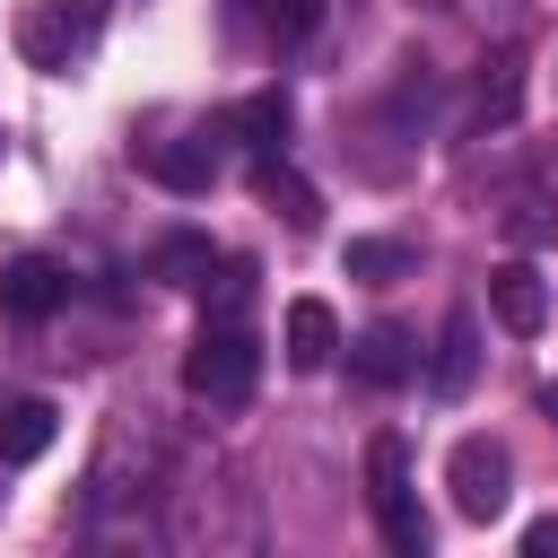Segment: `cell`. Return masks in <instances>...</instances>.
Wrapping results in <instances>:
<instances>
[{
	"label": "cell",
	"instance_id": "cell-3",
	"mask_svg": "<svg viewBox=\"0 0 558 558\" xmlns=\"http://www.w3.org/2000/svg\"><path fill=\"white\" fill-rule=\"evenodd\" d=\"M157 480H166V445L140 427V410H113V427H105V445H96V471H87V506L113 514V506H131V497L157 488Z\"/></svg>",
	"mask_w": 558,
	"mask_h": 558
},
{
	"label": "cell",
	"instance_id": "cell-7",
	"mask_svg": "<svg viewBox=\"0 0 558 558\" xmlns=\"http://www.w3.org/2000/svg\"><path fill=\"white\" fill-rule=\"evenodd\" d=\"M418 375V340L401 331V323H366L357 340H349V384H366V392H401Z\"/></svg>",
	"mask_w": 558,
	"mask_h": 558
},
{
	"label": "cell",
	"instance_id": "cell-19",
	"mask_svg": "<svg viewBox=\"0 0 558 558\" xmlns=\"http://www.w3.org/2000/svg\"><path fill=\"white\" fill-rule=\"evenodd\" d=\"M340 262H349V279H401L410 270V244L401 235H349Z\"/></svg>",
	"mask_w": 558,
	"mask_h": 558
},
{
	"label": "cell",
	"instance_id": "cell-22",
	"mask_svg": "<svg viewBox=\"0 0 558 558\" xmlns=\"http://www.w3.org/2000/svg\"><path fill=\"white\" fill-rule=\"evenodd\" d=\"M523 549H532V558H558V514H549V523H532V532H523Z\"/></svg>",
	"mask_w": 558,
	"mask_h": 558
},
{
	"label": "cell",
	"instance_id": "cell-16",
	"mask_svg": "<svg viewBox=\"0 0 558 558\" xmlns=\"http://www.w3.org/2000/svg\"><path fill=\"white\" fill-rule=\"evenodd\" d=\"M253 183H262V201H270V209H279L296 235H305V227H323V201H314V183H305V174H296L279 148L262 157V174H253Z\"/></svg>",
	"mask_w": 558,
	"mask_h": 558
},
{
	"label": "cell",
	"instance_id": "cell-23",
	"mask_svg": "<svg viewBox=\"0 0 558 558\" xmlns=\"http://www.w3.org/2000/svg\"><path fill=\"white\" fill-rule=\"evenodd\" d=\"M541 410H549V418H558V384H549V392H541Z\"/></svg>",
	"mask_w": 558,
	"mask_h": 558
},
{
	"label": "cell",
	"instance_id": "cell-1",
	"mask_svg": "<svg viewBox=\"0 0 558 558\" xmlns=\"http://www.w3.org/2000/svg\"><path fill=\"white\" fill-rule=\"evenodd\" d=\"M157 532H166V549H183V558H244V549H262V506H253V488L227 471V462H166V480H157Z\"/></svg>",
	"mask_w": 558,
	"mask_h": 558
},
{
	"label": "cell",
	"instance_id": "cell-15",
	"mask_svg": "<svg viewBox=\"0 0 558 558\" xmlns=\"http://www.w3.org/2000/svg\"><path fill=\"white\" fill-rule=\"evenodd\" d=\"M52 436H61V410L52 401H9L0 410V462H35V453H52Z\"/></svg>",
	"mask_w": 558,
	"mask_h": 558
},
{
	"label": "cell",
	"instance_id": "cell-10",
	"mask_svg": "<svg viewBox=\"0 0 558 558\" xmlns=\"http://www.w3.org/2000/svg\"><path fill=\"white\" fill-rule=\"evenodd\" d=\"M488 314H497L514 340H532V331L549 323V288H541V270H532V262H497V270H488Z\"/></svg>",
	"mask_w": 558,
	"mask_h": 558
},
{
	"label": "cell",
	"instance_id": "cell-6",
	"mask_svg": "<svg viewBox=\"0 0 558 558\" xmlns=\"http://www.w3.org/2000/svg\"><path fill=\"white\" fill-rule=\"evenodd\" d=\"M445 488H453V506H462L471 523H488V514H506V497H514V453H506L497 436H462L453 462H445Z\"/></svg>",
	"mask_w": 558,
	"mask_h": 558
},
{
	"label": "cell",
	"instance_id": "cell-9",
	"mask_svg": "<svg viewBox=\"0 0 558 558\" xmlns=\"http://www.w3.org/2000/svg\"><path fill=\"white\" fill-rule=\"evenodd\" d=\"M514 105H523V52H497V61L471 78L462 131H471V140H488V131H506V122H514Z\"/></svg>",
	"mask_w": 558,
	"mask_h": 558
},
{
	"label": "cell",
	"instance_id": "cell-18",
	"mask_svg": "<svg viewBox=\"0 0 558 558\" xmlns=\"http://www.w3.org/2000/svg\"><path fill=\"white\" fill-rule=\"evenodd\" d=\"M148 270H157V279H174V288H201V279L218 270V253H209L201 235H166V244L148 253Z\"/></svg>",
	"mask_w": 558,
	"mask_h": 558
},
{
	"label": "cell",
	"instance_id": "cell-12",
	"mask_svg": "<svg viewBox=\"0 0 558 558\" xmlns=\"http://www.w3.org/2000/svg\"><path fill=\"white\" fill-rule=\"evenodd\" d=\"M471 375H480V314H445V331H436V357H427V384L445 392V401H462L471 392Z\"/></svg>",
	"mask_w": 558,
	"mask_h": 558
},
{
	"label": "cell",
	"instance_id": "cell-4",
	"mask_svg": "<svg viewBox=\"0 0 558 558\" xmlns=\"http://www.w3.org/2000/svg\"><path fill=\"white\" fill-rule=\"evenodd\" d=\"M96 35H105V0H35L17 17V52L35 70H52V78H70L96 52Z\"/></svg>",
	"mask_w": 558,
	"mask_h": 558
},
{
	"label": "cell",
	"instance_id": "cell-17",
	"mask_svg": "<svg viewBox=\"0 0 558 558\" xmlns=\"http://www.w3.org/2000/svg\"><path fill=\"white\" fill-rule=\"evenodd\" d=\"M227 131H235V140H244L253 157H270V148L288 140V96H279V87H262V96H244V105L227 113Z\"/></svg>",
	"mask_w": 558,
	"mask_h": 558
},
{
	"label": "cell",
	"instance_id": "cell-13",
	"mask_svg": "<svg viewBox=\"0 0 558 558\" xmlns=\"http://www.w3.org/2000/svg\"><path fill=\"white\" fill-rule=\"evenodd\" d=\"M497 235H506L514 253L558 244V192H549V183H514V192H506V209H497Z\"/></svg>",
	"mask_w": 558,
	"mask_h": 558
},
{
	"label": "cell",
	"instance_id": "cell-20",
	"mask_svg": "<svg viewBox=\"0 0 558 558\" xmlns=\"http://www.w3.org/2000/svg\"><path fill=\"white\" fill-rule=\"evenodd\" d=\"M244 296H253V262H218V279H201L209 323H244Z\"/></svg>",
	"mask_w": 558,
	"mask_h": 558
},
{
	"label": "cell",
	"instance_id": "cell-21",
	"mask_svg": "<svg viewBox=\"0 0 558 558\" xmlns=\"http://www.w3.org/2000/svg\"><path fill=\"white\" fill-rule=\"evenodd\" d=\"M262 26H270V44H305L323 26V0H262Z\"/></svg>",
	"mask_w": 558,
	"mask_h": 558
},
{
	"label": "cell",
	"instance_id": "cell-5",
	"mask_svg": "<svg viewBox=\"0 0 558 558\" xmlns=\"http://www.w3.org/2000/svg\"><path fill=\"white\" fill-rule=\"evenodd\" d=\"M366 497H375V523L401 558L427 549V514H418V488H410V445L401 436H375L366 445Z\"/></svg>",
	"mask_w": 558,
	"mask_h": 558
},
{
	"label": "cell",
	"instance_id": "cell-8",
	"mask_svg": "<svg viewBox=\"0 0 558 558\" xmlns=\"http://www.w3.org/2000/svg\"><path fill=\"white\" fill-rule=\"evenodd\" d=\"M0 305H9L17 323H44V314L70 305V270H61L52 253H17V262L0 270Z\"/></svg>",
	"mask_w": 558,
	"mask_h": 558
},
{
	"label": "cell",
	"instance_id": "cell-2",
	"mask_svg": "<svg viewBox=\"0 0 558 558\" xmlns=\"http://www.w3.org/2000/svg\"><path fill=\"white\" fill-rule=\"evenodd\" d=\"M262 384V340L244 323H201V340L183 349V392L201 410H244Z\"/></svg>",
	"mask_w": 558,
	"mask_h": 558
},
{
	"label": "cell",
	"instance_id": "cell-14",
	"mask_svg": "<svg viewBox=\"0 0 558 558\" xmlns=\"http://www.w3.org/2000/svg\"><path fill=\"white\" fill-rule=\"evenodd\" d=\"M140 166H148L166 192H209V183H218V140H157Z\"/></svg>",
	"mask_w": 558,
	"mask_h": 558
},
{
	"label": "cell",
	"instance_id": "cell-11",
	"mask_svg": "<svg viewBox=\"0 0 558 558\" xmlns=\"http://www.w3.org/2000/svg\"><path fill=\"white\" fill-rule=\"evenodd\" d=\"M279 349H288V366H296V375H323V366L340 357V323H331V305H323V296H296V305H288Z\"/></svg>",
	"mask_w": 558,
	"mask_h": 558
}]
</instances>
